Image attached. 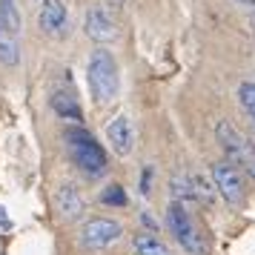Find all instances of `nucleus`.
Returning a JSON list of instances; mask_svg holds the SVG:
<instances>
[{
    "label": "nucleus",
    "mask_w": 255,
    "mask_h": 255,
    "mask_svg": "<svg viewBox=\"0 0 255 255\" xmlns=\"http://www.w3.org/2000/svg\"><path fill=\"white\" fill-rule=\"evenodd\" d=\"M66 143H69V152L75 163L81 166L86 175H101L106 169V155L101 149V143L81 127L66 129Z\"/></svg>",
    "instance_id": "nucleus-2"
},
{
    "label": "nucleus",
    "mask_w": 255,
    "mask_h": 255,
    "mask_svg": "<svg viewBox=\"0 0 255 255\" xmlns=\"http://www.w3.org/2000/svg\"><path fill=\"white\" fill-rule=\"evenodd\" d=\"M37 20H40V29L46 35H60L66 29V20H69L63 0H40V17Z\"/></svg>",
    "instance_id": "nucleus-10"
},
{
    "label": "nucleus",
    "mask_w": 255,
    "mask_h": 255,
    "mask_svg": "<svg viewBox=\"0 0 255 255\" xmlns=\"http://www.w3.org/2000/svg\"><path fill=\"white\" fill-rule=\"evenodd\" d=\"M132 247H135V253L138 255H172L169 253V247L163 241H158L152 232H140L132 238Z\"/></svg>",
    "instance_id": "nucleus-12"
},
{
    "label": "nucleus",
    "mask_w": 255,
    "mask_h": 255,
    "mask_svg": "<svg viewBox=\"0 0 255 255\" xmlns=\"http://www.w3.org/2000/svg\"><path fill=\"white\" fill-rule=\"evenodd\" d=\"M212 175V186L221 192V198L230 207H241L244 204V181H241V169L232 166L230 161H215L209 166Z\"/></svg>",
    "instance_id": "nucleus-5"
},
{
    "label": "nucleus",
    "mask_w": 255,
    "mask_h": 255,
    "mask_svg": "<svg viewBox=\"0 0 255 255\" xmlns=\"http://www.w3.org/2000/svg\"><path fill=\"white\" fill-rule=\"evenodd\" d=\"M55 207H58V212L66 221H78L83 212H86V201H83V195L78 192V186L63 184V186L55 189Z\"/></svg>",
    "instance_id": "nucleus-9"
},
{
    "label": "nucleus",
    "mask_w": 255,
    "mask_h": 255,
    "mask_svg": "<svg viewBox=\"0 0 255 255\" xmlns=\"http://www.w3.org/2000/svg\"><path fill=\"white\" fill-rule=\"evenodd\" d=\"M140 192H143V195H149L152 192V166H146L143 175H140Z\"/></svg>",
    "instance_id": "nucleus-18"
},
{
    "label": "nucleus",
    "mask_w": 255,
    "mask_h": 255,
    "mask_svg": "<svg viewBox=\"0 0 255 255\" xmlns=\"http://www.w3.org/2000/svg\"><path fill=\"white\" fill-rule=\"evenodd\" d=\"M106 140L112 143V149L118 155H129L132 146H135V127H132V121L127 115L112 118L109 127H106Z\"/></svg>",
    "instance_id": "nucleus-8"
},
{
    "label": "nucleus",
    "mask_w": 255,
    "mask_h": 255,
    "mask_svg": "<svg viewBox=\"0 0 255 255\" xmlns=\"http://www.w3.org/2000/svg\"><path fill=\"white\" fill-rule=\"evenodd\" d=\"M215 135H218L224 152L230 155L232 166H241L244 172H250V178L255 181V146H253V143L244 138L241 132L230 124V121H218Z\"/></svg>",
    "instance_id": "nucleus-3"
},
{
    "label": "nucleus",
    "mask_w": 255,
    "mask_h": 255,
    "mask_svg": "<svg viewBox=\"0 0 255 255\" xmlns=\"http://www.w3.org/2000/svg\"><path fill=\"white\" fill-rule=\"evenodd\" d=\"M124 235V227L112 218H89L81 227V244L86 250H106Z\"/></svg>",
    "instance_id": "nucleus-6"
},
{
    "label": "nucleus",
    "mask_w": 255,
    "mask_h": 255,
    "mask_svg": "<svg viewBox=\"0 0 255 255\" xmlns=\"http://www.w3.org/2000/svg\"><path fill=\"white\" fill-rule=\"evenodd\" d=\"M52 109H55L63 121H81V106H78V101H75L72 95L58 92L52 98Z\"/></svg>",
    "instance_id": "nucleus-13"
},
{
    "label": "nucleus",
    "mask_w": 255,
    "mask_h": 255,
    "mask_svg": "<svg viewBox=\"0 0 255 255\" xmlns=\"http://www.w3.org/2000/svg\"><path fill=\"white\" fill-rule=\"evenodd\" d=\"M83 29H86V35L92 37L95 43H112V40L118 37L115 20H112L109 9H106V6H101V3L89 6L86 20H83Z\"/></svg>",
    "instance_id": "nucleus-7"
},
{
    "label": "nucleus",
    "mask_w": 255,
    "mask_h": 255,
    "mask_svg": "<svg viewBox=\"0 0 255 255\" xmlns=\"http://www.w3.org/2000/svg\"><path fill=\"white\" fill-rule=\"evenodd\" d=\"M140 224H143V227H149V230H155V221H152L149 212H143V215H140Z\"/></svg>",
    "instance_id": "nucleus-19"
},
{
    "label": "nucleus",
    "mask_w": 255,
    "mask_h": 255,
    "mask_svg": "<svg viewBox=\"0 0 255 255\" xmlns=\"http://www.w3.org/2000/svg\"><path fill=\"white\" fill-rule=\"evenodd\" d=\"M166 221H169V230H172V235L178 238V244L184 247L186 253L207 255V247L201 244V235H198L195 224H192V215L184 209V204L172 201V204L166 207Z\"/></svg>",
    "instance_id": "nucleus-4"
},
{
    "label": "nucleus",
    "mask_w": 255,
    "mask_h": 255,
    "mask_svg": "<svg viewBox=\"0 0 255 255\" xmlns=\"http://www.w3.org/2000/svg\"><path fill=\"white\" fill-rule=\"evenodd\" d=\"M238 101H241V106L247 109V115L255 121V83L253 81L238 83Z\"/></svg>",
    "instance_id": "nucleus-16"
},
{
    "label": "nucleus",
    "mask_w": 255,
    "mask_h": 255,
    "mask_svg": "<svg viewBox=\"0 0 255 255\" xmlns=\"http://www.w3.org/2000/svg\"><path fill=\"white\" fill-rule=\"evenodd\" d=\"M101 201H104L106 207H124V204H127V192H124V186L112 184V186H106L104 189Z\"/></svg>",
    "instance_id": "nucleus-17"
},
{
    "label": "nucleus",
    "mask_w": 255,
    "mask_h": 255,
    "mask_svg": "<svg viewBox=\"0 0 255 255\" xmlns=\"http://www.w3.org/2000/svg\"><path fill=\"white\" fill-rule=\"evenodd\" d=\"M17 60H20L17 40L0 29V63H3V66H17Z\"/></svg>",
    "instance_id": "nucleus-14"
},
{
    "label": "nucleus",
    "mask_w": 255,
    "mask_h": 255,
    "mask_svg": "<svg viewBox=\"0 0 255 255\" xmlns=\"http://www.w3.org/2000/svg\"><path fill=\"white\" fill-rule=\"evenodd\" d=\"M0 227H9V218H6V212H3V207H0Z\"/></svg>",
    "instance_id": "nucleus-20"
},
{
    "label": "nucleus",
    "mask_w": 255,
    "mask_h": 255,
    "mask_svg": "<svg viewBox=\"0 0 255 255\" xmlns=\"http://www.w3.org/2000/svg\"><path fill=\"white\" fill-rule=\"evenodd\" d=\"M20 9H17V0H0V29L6 32V35L17 37L20 35Z\"/></svg>",
    "instance_id": "nucleus-11"
},
{
    "label": "nucleus",
    "mask_w": 255,
    "mask_h": 255,
    "mask_svg": "<svg viewBox=\"0 0 255 255\" xmlns=\"http://www.w3.org/2000/svg\"><path fill=\"white\" fill-rule=\"evenodd\" d=\"M86 78H89V89H92L98 104H112V101L118 98V92H121L118 63L106 49L92 52V58H89V63H86Z\"/></svg>",
    "instance_id": "nucleus-1"
},
{
    "label": "nucleus",
    "mask_w": 255,
    "mask_h": 255,
    "mask_svg": "<svg viewBox=\"0 0 255 255\" xmlns=\"http://www.w3.org/2000/svg\"><path fill=\"white\" fill-rule=\"evenodd\" d=\"M189 189H192V195H195L198 201H204V204H212V201H215V189H212L201 175H192V178H189Z\"/></svg>",
    "instance_id": "nucleus-15"
}]
</instances>
